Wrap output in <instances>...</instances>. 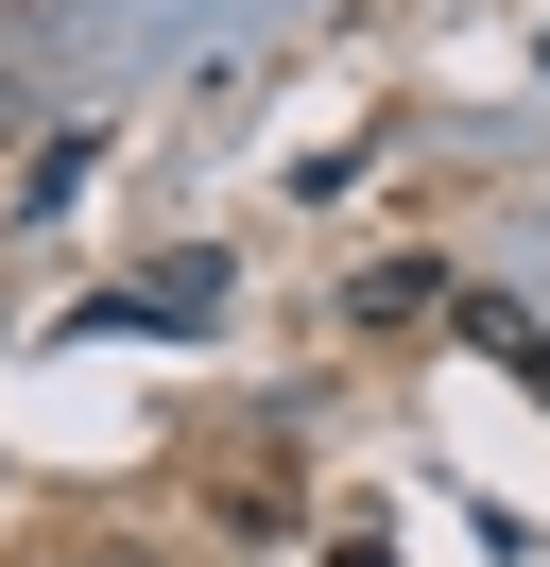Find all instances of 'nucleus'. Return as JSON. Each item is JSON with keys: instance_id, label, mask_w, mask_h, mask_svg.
Returning <instances> with one entry per match:
<instances>
[{"instance_id": "f257e3e1", "label": "nucleus", "mask_w": 550, "mask_h": 567, "mask_svg": "<svg viewBox=\"0 0 550 567\" xmlns=\"http://www.w3.org/2000/svg\"><path fill=\"white\" fill-rule=\"evenodd\" d=\"M224 310V258H155V276H138V327H206Z\"/></svg>"}, {"instance_id": "f03ea898", "label": "nucleus", "mask_w": 550, "mask_h": 567, "mask_svg": "<svg viewBox=\"0 0 550 567\" xmlns=\"http://www.w3.org/2000/svg\"><path fill=\"white\" fill-rule=\"evenodd\" d=\"M412 310H447V276H430V258H378V276H361V327H412Z\"/></svg>"}]
</instances>
